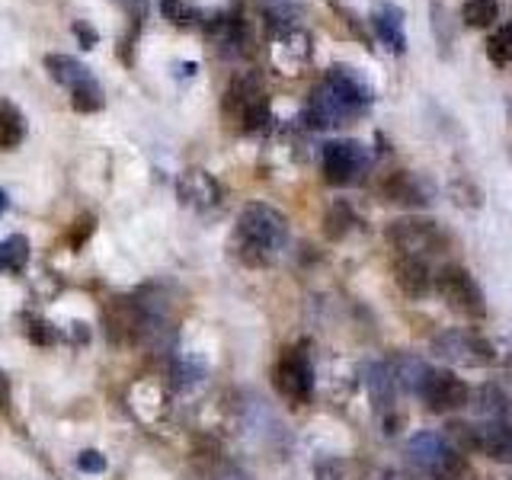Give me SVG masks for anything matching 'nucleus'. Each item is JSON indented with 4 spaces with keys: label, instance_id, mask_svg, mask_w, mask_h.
Instances as JSON below:
<instances>
[{
    "label": "nucleus",
    "instance_id": "obj_1",
    "mask_svg": "<svg viewBox=\"0 0 512 480\" xmlns=\"http://www.w3.org/2000/svg\"><path fill=\"white\" fill-rule=\"evenodd\" d=\"M372 100H375V87L368 84V77L359 68H352V64H333L330 74L311 90L304 119L311 122V128H343L352 119H359Z\"/></svg>",
    "mask_w": 512,
    "mask_h": 480
},
{
    "label": "nucleus",
    "instance_id": "obj_2",
    "mask_svg": "<svg viewBox=\"0 0 512 480\" xmlns=\"http://www.w3.org/2000/svg\"><path fill=\"white\" fill-rule=\"evenodd\" d=\"M288 244V221L279 208L266 202H250L237 218L234 253L247 266H269Z\"/></svg>",
    "mask_w": 512,
    "mask_h": 480
},
{
    "label": "nucleus",
    "instance_id": "obj_3",
    "mask_svg": "<svg viewBox=\"0 0 512 480\" xmlns=\"http://www.w3.org/2000/svg\"><path fill=\"white\" fill-rule=\"evenodd\" d=\"M407 458L420 474L436 480H474L468 458L439 432H416L407 442Z\"/></svg>",
    "mask_w": 512,
    "mask_h": 480
},
{
    "label": "nucleus",
    "instance_id": "obj_4",
    "mask_svg": "<svg viewBox=\"0 0 512 480\" xmlns=\"http://www.w3.org/2000/svg\"><path fill=\"white\" fill-rule=\"evenodd\" d=\"M205 39L208 48L218 55V58H247L253 52V29L250 20L240 4H231L218 13H212L205 20Z\"/></svg>",
    "mask_w": 512,
    "mask_h": 480
},
{
    "label": "nucleus",
    "instance_id": "obj_5",
    "mask_svg": "<svg viewBox=\"0 0 512 480\" xmlns=\"http://www.w3.org/2000/svg\"><path fill=\"white\" fill-rule=\"evenodd\" d=\"M448 442L464 452H477L490 461L512 464V426L506 423H452L448 426Z\"/></svg>",
    "mask_w": 512,
    "mask_h": 480
},
{
    "label": "nucleus",
    "instance_id": "obj_6",
    "mask_svg": "<svg viewBox=\"0 0 512 480\" xmlns=\"http://www.w3.org/2000/svg\"><path fill=\"white\" fill-rule=\"evenodd\" d=\"M224 112L240 125V132H260L269 122V100L263 90V80L256 74H237L228 87Z\"/></svg>",
    "mask_w": 512,
    "mask_h": 480
},
{
    "label": "nucleus",
    "instance_id": "obj_7",
    "mask_svg": "<svg viewBox=\"0 0 512 480\" xmlns=\"http://www.w3.org/2000/svg\"><path fill=\"white\" fill-rule=\"evenodd\" d=\"M276 391L288 400V404L304 407L314 397V365H311V352L308 343L288 346L279 362H276Z\"/></svg>",
    "mask_w": 512,
    "mask_h": 480
},
{
    "label": "nucleus",
    "instance_id": "obj_8",
    "mask_svg": "<svg viewBox=\"0 0 512 480\" xmlns=\"http://www.w3.org/2000/svg\"><path fill=\"white\" fill-rule=\"evenodd\" d=\"M388 244L400 253V256H432V253H442L448 237L439 228V221H429V218H397L388 224Z\"/></svg>",
    "mask_w": 512,
    "mask_h": 480
},
{
    "label": "nucleus",
    "instance_id": "obj_9",
    "mask_svg": "<svg viewBox=\"0 0 512 480\" xmlns=\"http://www.w3.org/2000/svg\"><path fill=\"white\" fill-rule=\"evenodd\" d=\"M432 285H436L439 298L452 311L471 317V320H484L487 317V298H484V292H480L477 279L464 266H442Z\"/></svg>",
    "mask_w": 512,
    "mask_h": 480
},
{
    "label": "nucleus",
    "instance_id": "obj_10",
    "mask_svg": "<svg viewBox=\"0 0 512 480\" xmlns=\"http://www.w3.org/2000/svg\"><path fill=\"white\" fill-rule=\"evenodd\" d=\"M432 352H436L439 359L452 362V365H464V368H484V365L496 362L493 343L484 340L477 330H461V327H448V330L436 333Z\"/></svg>",
    "mask_w": 512,
    "mask_h": 480
},
{
    "label": "nucleus",
    "instance_id": "obj_11",
    "mask_svg": "<svg viewBox=\"0 0 512 480\" xmlns=\"http://www.w3.org/2000/svg\"><path fill=\"white\" fill-rule=\"evenodd\" d=\"M368 167V151L362 141H330L320 151V170L324 180L333 186H349L356 183Z\"/></svg>",
    "mask_w": 512,
    "mask_h": 480
},
{
    "label": "nucleus",
    "instance_id": "obj_12",
    "mask_svg": "<svg viewBox=\"0 0 512 480\" xmlns=\"http://www.w3.org/2000/svg\"><path fill=\"white\" fill-rule=\"evenodd\" d=\"M416 397H420L432 413H455L461 407H468L471 388L458 375L445 372V368H429Z\"/></svg>",
    "mask_w": 512,
    "mask_h": 480
},
{
    "label": "nucleus",
    "instance_id": "obj_13",
    "mask_svg": "<svg viewBox=\"0 0 512 480\" xmlns=\"http://www.w3.org/2000/svg\"><path fill=\"white\" fill-rule=\"evenodd\" d=\"M269 58L282 74H298L311 61V36L298 23L272 29L269 39Z\"/></svg>",
    "mask_w": 512,
    "mask_h": 480
},
{
    "label": "nucleus",
    "instance_id": "obj_14",
    "mask_svg": "<svg viewBox=\"0 0 512 480\" xmlns=\"http://www.w3.org/2000/svg\"><path fill=\"white\" fill-rule=\"evenodd\" d=\"M176 196L186 208H196V212H212V208L221 202V186L212 173H205L199 167H189L180 173L176 180Z\"/></svg>",
    "mask_w": 512,
    "mask_h": 480
},
{
    "label": "nucleus",
    "instance_id": "obj_15",
    "mask_svg": "<svg viewBox=\"0 0 512 480\" xmlns=\"http://www.w3.org/2000/svg\"><path fill=\"white\" fill-rule=\"evenodd\" d=\"M381 196L391 205H407V208H423L432 202V186L410 170H397L381 183Z\"/></svg>",
    "mask_w": 512,
    "mask_h": 480
},
{
    "label": "nucleus",
    "instance_id": "obj_16",
    "mask_svg": "<svg viewBox=\"0 0 512 480\" xmlns=\"http://www.w3.org/2000/svg\"><path fill=\"white\" fill-rule=\"evenodd\" d=\"M372 26L381 45H388V52L400 55L407 48V13L391 0H381V4L372 7Z\"/></svg>",
    "mask_w": 512,
    "mask_h": 480
},
{
    "label": "nucleus",
    "instance_id": "obj_17",
    "mask_svg": "<svg viewBox=\"0 0 512 480\" xmlns=\"http://www.w3.org/2000/svg\"><path fill=\"white\" fill-rule=\"evenodd\" d=\"M394 282L407 298L420 301L432 292V272L420 256H400L394 263Z\"/></svg>",
    "mask_w": 512,
    "mask_h": 480
},
{
    "label": "nucleus",
    "instance_id": "obj_18",
    "mask_svg": "<svg viewBox=\"0 0 512 480\" xmlns=\"http://www.w3.org/2000/svg\"><path fill=\"white\" fill-rule=\"evenodd\" d=\"M45 71H48V77H52L58 87H64L68 93H74L77 87H84V84H90V80H93L87 64H80L71 55H45Z\"/></svg>",
    "mask_w": 512,
    "mask_h": 480
},
{
    "label": "nucleus",
    "instance_id": "obj_19",
    "mask_svg": "<svg viewBox=\"0 0 512 480\" xmlns=\"http://www.w3.org/2000/svg\"><path fill=\"white\" fill-rule=\"evenodd\" d=\"M477 410L484 413L490 423L512 426V400L500 384H484V388L477 391Z\"/></svg>",
    "mask_w": 512,
    "mask_h": 480
},
{
    "label": "nucleus",
    "instance_id": "obj_20",
    "mask_svg": "<svg viewBox=\"0 0 512 480\" xmlns=\"http://www.w3.org/2000/svg\"><path fill=\"white\" fill-rule=\"evenodd\" d=\"M368 391H372V400L381 407V410H388L394 404V397H397V381H394V368L391 362H375V365H368Z\"/></svg>",
    "mask_w": 512,
    "mask_h": 480
},
{
    "label": "nucleus",
    "instance_id": "obj_21",
    "mask_svg": "<svg viewBox=\"0 0 512 480\" xmlns=\"http://www.w3.org/2000/svg\"><path fill=\"white\" fill-rule=\"evenodd\" d=\"M26 138V119L10 100H0V151L20 148Z\"/></svg>",
    "mask_w": 512,
    "mask_h": 480
},
{
    "label": "nucleus",
    "instance_id": "obj_22",
    "mask_svg": "<svg viewBox=\"0 0 512 480\" xmlns=\"http://www.w3.org/2000/svg\"><path fill=\"white\" fill-rule=\"evenodd\" d=\"M26 263H29V240L23 234L0 240V272H23Z\"/></svg>",
    "mask_w": 512,
    "mask_h": 480
},
{
    "label": "nucleus",
    "instance_id": "obj_23",
    "mask_svg": "<svg viewBox=\"0 0 512 480\" xmlns=\"http://www.w3.org/2000/svg\"><path fill=\"white\" fill-rule=\"evenodd\" d=\"M461 20L471 29H487L500 20V0H464Z\"/></svg>",
    "mask_w": 512,
    "mask_h": 480
},
{
    "label": "nucleus",
    "instance_id": "obj_24",
    "mask_svg": "<svg viewBox=\"0 0 512 480\" xmlns=\"http://www.w3.org/2000/svg\"><path fill=\"white\" fill-rule=\"evenodd\" d=\"M314 477L317 480H362V471H359V464L349 458H324V461H317Z\"/></svg>",
    "mask_w": 512,
    "mask_h": 480
},
{
    "label": "nucleus",
    "instance_id": "obj_25",
    "mask_svg": "<svg viewBox=\"0 0 512 480\" xmlns=\"http://www.w3.org/2000/svg\"><path fill=\"white\" fill-rule=\"evenodd\" d=\"M160 13H164V20L180 26V29H192L202 23V13L186 4V0H160Z\"/></svg>",
    "mask_w": 512,
    "mask_h": 480
},
{
    "label": "nucleus",
    "instance_id": "obj_26",
    "mask_svg": "<svg viewBox=\"0 0 512 480\" xmlns=\"http://www.w3.org/2000/svg\"><path fill=\"white\" fill-rule=\"evenodd\" d=\"M352 224H356V215H352L349 202H333L330 212H327V221H324V231L330 240H340L352 231Z\"/></svg>",
    "mask_w": 512,
    "mask_h": 480
},
{
    "label": "nucleus",
    "instance_id": "obj_27",
    "mask_svg": "<svg viewBox=\"0 0 512 480\" xmlns=\"http://www.w3.org/2000/svg\"><path fill=\"white\" fill-rule=\"evenodd\" d=\"M487 58L496 64V68H506V64L512 61V23H503L487 39Z\"/></svg>",
    "mask_w": 512,
    "mask_h": 480
},
{
    "label": "nucleus",
    "instance_id": "obj_28",
    "mask_svg": "<svg viewBox=\"0 0 512 480\" xmlns=\"http://www.w3.org/2000/svg\"><path fill=\"white\" fill-rule=\"evenodd\" d=\"M103 103H106V96H103V87H100V80H96V77L90 80V84L77 87V90L71 93V106H74L77 112H100Z\"/></svg>",
    "mask_w": 512,
    "mask_h": 480
},
{
    "label": "nucleus",
    "instance_id": "obj_29",
    "mask_svg": "<svg viewBox=\"0 0 512 480\" xmlns=\"http://www.w3.org/2000/svg\"><path fill=\"white\" fill-rule=\"evenodd\" d=\"M266 16H269V26L279 29V26H295V0H260Z\"/></svg>",
    "mask_w": 512,
    "mask_h": 480
},
{
    "label": "nucleus",
    "instance_id": "obj_30",
    "mask_svg": "<svg viewBox=\"0 0 512 480\" xmlns=\"http://www.w3.org/2000/svg\"><path fill=\"white\" fill-rule=\"evenodd\" d=\"M448 189H452V199H455L461 208H480V205H484V192H480V189L468 180V176H458V180H455L452 186H448Z\"/></svg>",
    "mask_w": 512,
    "mask_h": 480
},
{
    "label": "nucleus",
    "instance_id": "obj_31",
    "mask_svg": "<svg viewBox=\"0 0 512 480\" xmlns=\"http://www.w3.org/2000/svg\"><path fill=\"white\" fill-rule=\"evenodd\" d=\"M29 340L39 346H52L58 340V327H52L48 320H29Z\"/></svg>",
    "mask_w": 512,
    "mask_h": 480
},
{
    "label": "nucleus",
    "instance_id": "obj_32",
    "mask_svg": "<svg viewBox=\"0 0 512 480\" xmlns=\"http://www.w3.org/2000/svg\"><path fill=\"white\" fill-rule=\"evenodd\" d=\"M77 468L87 471V474H103L106 471V458L100 452H93V448H87V452L77 455Z\"/></svg>",
    "mask_w": 512,
    "mask_h": 480
},
{
    "label": "nucleus",
    "instance_id": "obj_33",
    "mask_svg": "<svg viewBox=\"0 0 512 480\" xmlns=\"http://www.w3.org/2000/svg\"><path fill=\"white\" fill-rule=\"evenodd\" d=\"M74 36H77V42L84 45V48H96V42H100V36H96V29L90 26V23H74Z\"/></svg>",
    "mask_w": 512,
    "mask_h": 480
},
{
    "label": "nucleus",
    "instance_id": "obj_34",
    "mask_svg": "<svg viewBox=\"0 0 512 480\" xmlns=\"http://www.w3.org/2000/svg\"><path fill=\"white\" fill-rule=\"evenodd\" d=\"M93 234V218L87 215V218H80L77 221V231H74V247H80V240H87Z\"/></svg>",
    "mask_w": 512,
    "mask_h": 480
},
{
    "label": "nucleus",
    "instance_id": "obj_35",
    "mask_svg": "<svg viewBox=\"0 0 512 480\" xmlns=\"http://www.w3.org/2000/svg\"><path fill=\"white\" fill-rule=\"evenodd\" d=\"M4 208H7V192L0 189V215H4Z\"/></svg>",
    "mask_w": 512,
    "mask_h": 480
},
{
    "label": "nucleus",
    "instance_id": "obj_36",
    "mask_svg": "<svg viewBox=\"0 0 512 480\" xmlns=\"http://www.w3.org/2000/svg\"><path fill=\"white\" fill-rule=\"evenodd\" d=\"M509 122H512V106H509Z\"/></svg>",
    "mask_w": 512,
    "mask_h": 480
},
{
    "label": "nucleus",
    "instance_id": "obj_37",
    "mask_svg": "<svg viewBox=\"0 0 512 480\" xmlns=\"http://www.w3.org/2000/svg\"><path fill=\"white\" fill-rule=\"evenodd\" d=\"M509 157H512V144H509Z\"/></svg>",
    "mask_w": 512,
    "mask_h": 480
},
{
    "label": "nucleus",
    "instance_id": "obj_38",
    "mask_svg": "<svg viewBox=\"0 0 512 480\" xmlns=\"http://www.w3.org/2000/svg\"><path fill=\"white\" fill-rule=\"evenodd\" d=\"M509 480H512V477H509Z\"/></svg>",
    "mask_w": 512,
    "mask_h": 480
}]
</instances>
